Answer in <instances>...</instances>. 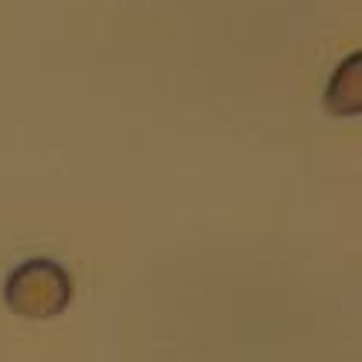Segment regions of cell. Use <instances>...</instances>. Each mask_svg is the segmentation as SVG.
Segmentation results:
<instances>
[{"label": "cell", "instance_id": "obj_1", "mask_svg": "<svg viewBox=\"0 0 362 362\" xmlns=\"http://www.w3.org/2000/svg\"><path fill=\"white\" fill-rule=\"evenodd\" d=\"M4 304L28 322L59 318L72 304V277L59 260H48V257L24 260L4 281Z\"/></svg>", "mask_w": 362, "mask_h": 362}, {"label": "cell", "instance_id": "obj_2", "mask_svg": "<svg viewBox=\"0 0 362 362\" xmlns=\"http://www.w3.org/2000/svg\"><path fill=\"white\" fill-rule=\"evenodd\" d=\"M325 106L335 117H359L362 110V55L352 52L339 62L325 86Z\"/></svg>", "mask_w": 362, "mask_h": 362}]
</instances>
